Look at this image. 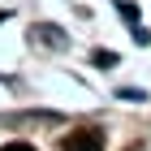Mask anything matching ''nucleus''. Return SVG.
<instances>
[{
  "mask_svg": "<svg viewBox=\"0 0 151 151\" xmlns=\"http://www.w3.org/2000/svg\"><path fill=\"white\" fill-rule=\"evenodd\" d=\"M0 151H35V147H30V142H4Z\"/></svg>",
  "mask_w": 151,
  "mask_h": 151,
  "instance_id": "3",
  "label": "nucleus"
},
{
  "mask_svg": "<svg viewBox=\"0 0 151 151\" xmlns=\"http://www.w3.org/2000/svg\"><path fill=\"white\" fill-rule=\"evenodd\" d=\"M60 151H104V129H73L65 134Z\"/></svg>",
  "mask_w": 151,
  "mask_h": 151,
  "instance_id": "1",
  "label": "nucleus"
},
{
  "mask_svg": "<svg viewBox=\"0 0 151 151\" xmlns=\"http://www.w3.org/2000/svg\"><path fill=\"white\" fill-rule=\"evenodd\" d=\"M95 65H99V69H108V65H116V56H112V52H95Z\"/></svg>",
  "mask_w": 151,
  "mask_h": 151,
  "instance_id": "2",
  "label": "nucleus"
}]
</instances>
